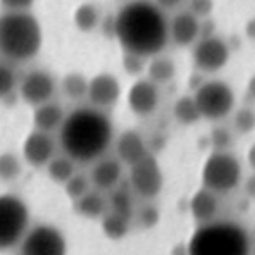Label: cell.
Wrapping results in <instances>:
<instances>
[{
  "label": "cell",
  "mask_w": 255,
  "mask_h": 255,
  "mask_svg": "<svg viewBox=\"0 0 255 255\" xmlns=\"http://www.w3.org/2000/svg\"><path fill=\"white\" fill-rule=\"evenodd\" d=\"M58 140L54 133L33 129L23 142V159L33 168H46L47 163L58 154Z\"/></svg>",
  "instance_id": "cell-14"
},
{
  "label": "cell",
  "mask_w": 255,
  "mask_h": 255,
  "mask_svg": "<svg viewBox=\"0 0 255 255\" xmlns=\"http://www.w3.org/2000/svg\"><path fill=\"white\" fill-rule=\"evenodd\" d=\"M173 116L175 119L178 121L184 126H192L198 121H201V116H199V110L196 107V102L192 98V95L187 96H180V98L175 102L173 107Z\"/></svg>",
  "instance_id": "cell-26"
},
{
  "label": "cell",
  "mask_w": 255,
  "mask_h": 255,
  "mask_svg": "<svg viewBox=\"0 0 255 255\" xmlns=\"http://www.w3.org/2000/svg\"><path fill=\"white\" fill-rule=\"evenodd\" d=\"M243 182V168L233 150H212L201 170V185L215 194L234 192Z\"/></svg>",
  "instance_id": "cell-5"
},
{
  "label": "cell",
  "mask_w": 255,
  "mask_h": 255,
  "mask_svg": "<svg viewBox=\"0 0 255 255\" xmlns=\"http://www.w3.org/2000/svg\"><path fill=\"white\" fill-rule=\"evenodd\" d=\"M147 77L157 86H166L177 77V65L170 56L159 53L147 60Z\"/></svg>",
  "instance_id": "cell-21"
},
{
  "label": "cell",
  "mask_w": 255,
  "mask_h": 255,
  "mask_svg": "<svg viewBox=\"0 0 255 255\" xmlns=\"http://www.w3.org/2000/svg\"><path fill=\"white\" fill-rule=\"evenodd\" d=\"M149 154L152 152L147 145V140L135 129H126L116 138V157L124 166H133Z\"/></svg>",
  "instance_id": "cell-17"
},
{
  "label": "cell",
  "mask_w": 255,
  "mask_h": 255,
  "mask_svg": "<svg viewBox=\"0 0 255 255\" xmlns=\"http://www.w3.org/2000/svg\"><path fill=\"white\" fill-rule=\"evenodd\" d=\"M35 0H0V5L5 11H30Z\"/></svg>",
  "instance_id": "cell-36"
},
{
  "label": "cell",
  "mask_w": 255,
  "mask_h": 255,
  "mask_svg": "<svg viewBox=\"0 0 255 255\" xmlns=\"http://www.w3.org/2000/svg\"><path fill=\"white\" fill-rule=\"evenodd\" d=\"M58 133L61 152L77 164H93L114 143V124L109 114L93 105H81L68 112Z\"/></svg>",
  "instance_id": "cell-2"
},
{
  "label": "cell",
  "mask_w": 255,
  "mask_h": 255,
  "mask_svg": "<svg viewBox=\"0 0 255 255\" xmlns=\"http://www.w3.org/2000/svg\"><path fill=\"white\" fill-rule=\"evenodd\" d=\"M47 175L54 184L65 185L75 173H77V163L67 154H56L46 166Z\"/></svg>",
  "instance_id": "cell-23"
},
{
  "label": "cell",
  "mask_w": 255,
  "mask_h": 255,
  "mask_svg": "<svg viewBox=\"0 0 255 255\" xmlns=\"http://www.w3.org/2000/svg\"><path fill=\"white\" fill-rule=\"evenodd\" d=\"M252 255H255V245H254V248H252Z\"/></svg>",
  "instance_id": "cell-41"
},
{
  "label": "cell",
  "mask_w": 255,
  "mask_h": 255,
  "mask_svg": "<svg viewBox=\"0 0 255 255\" xmlns=\"http://www.w3.org/2000/svg\"><path fill=\"white\" fill-rule=\"evenodd\" d=\"M247 96L252 100V102H255V74L252 75L250 79H248V84H247Z\"/></svg>",
  "instance_id": "cell-39"
},
{
  "label": "cell",
  "mask_w": 255,
  "mask_h": 255,
  "mask_svg": "<svg viewBox=\"0 0 255 255\" xmlns=\"http://www.w3.org/2000/svg\"><path fill=\"white\" fill-rule=\"evenodd\" d=\"M28 229V205L19 196L0 194V252L18 247Z\"/></svg>",
  "instance_id": "cell-7"
},
{
  "label": "cell",
  "mask_w": 255,
  "mask_h": 255,
  "mask_svg": "<svg viewBox=\"0 0 255 255\" xmlns=\"http://www.w3.org/2000/svg\"><path fill=\"white\" fill-rule=\"evenodd\" d=\"M247 163L248 166L252 168V170L255 171V143L248 149V154H247Z\"/></svg>",
  "instance_id": "cell-40"
},
{
  "label": "cell",
  "mask_w": 255,
  "mask_h": 255,
  "mask_svg": "<svg viewBox=\"0 0 255 255\" xmlns=\"http://www.w3.org/2000/svg\"><path fill=\"white\" fill-rule=\"evenodd\" d=\"M135 219L140 222V226H143V227H152V226H156L157 220H159V212H157L156 206L150 205V201H147V205H143V206H140V208H136Z\"/></svg>",
  "instance_id": "cell-33"
},
{
  "label": "cell",
  "mask_w": 255,
  "mask_h": 255,
  "mask_svg": "<svg viewBox=\"0 0 255 255\" xmlns=\"http://www.w3.org/2000/svg\"><path fill=\"white\" fill-rule=\"evenodd\" d=\"M192 98L203 121L220 123L231 117L236 109V93L222 79H206L192 91Z\"/></svg>",
  "instance_id": "cell-6"
},
{
  "label": "cell",
  "mask_w": 255,
  "mask_h": 255,
  "mask_svg": "<svg viewBox=\"0 0 255 255\" xmlns=\"http://www.w3.org/2000/svg\"><path fill=\"white\" fill-rule=\"evenodd\" d=\"M63 187H65V192H67L68 198H70L72 201H75V199L82 198L86 192L91 191L93 184H91V178H89V175L79 173V171H77V173H75L74 177H72L70 180L63 185Z\"/></svg>",
  "instance_id": "cell-31"
},
{
  "label": "cell",
  "mask_w": 255,
  "mask_h": 255,
  "mask_svg": "<svg viewBox=\"0 0 255 255\" xmlns=\"http://www.w3.org/2000/svg\"><path fill=\"white\" fill-rule=\"evenodd\" d=\"M23 175V163L16 154L2 152L0 154V180L14 182Z\"/></svg>",
  "instance_id": "cell-29"
},
{
  "label": "cell",
  "mask_w": 255,
  "mask_h": 255,
  "mask_svg": "<svg viewBox=\"0 0 255 255\" xmlns=\"http://www.w3.org/2000/svg\"><path fill=\"white\" fill-rule=\"evenodd\" d=\"M65 114L63 107L56 102H46L42 105L33 107V116H32V123H33V129H40V131L46 133H56L60 131L61 124H63Z\"/></svg>",
  "instance_id": "cell-19"
},
{
  "label": "cell",
  "mask_w": 255,
  "mask_h": 255,
  "mask_svg": "<svg viewBox=\"0 0 255 255\" xmlns=\"http://www.w3.org/2000/svg\"><path fill=\"white\" fill-rule=\"evenodd\" d=\"M123 166L124 164L116 156H103L96 159L89 171V178L95 189L109 194L116 187H119L123 182Z\"/></svg>",
  "instance_id": "cell-16"
},
{
  "label": "cell",
  "mask_w": 255,
  "mask_h": 255,
  "mask_svg": "<svg viewBox=\"0 0 255 255\" xmlns=\"http://www.w3.org/2000/svg\"><path fill=\"white\" fill-rule=\"evenodd\" d=\"M191 49L194 68L201 74H219L231 61V47L227 40L220 35H213V33L201 35Z\"/></svg>",
  "instance_id": "cell-8"
},
{
  "label": "cell",
  "mask_w": 255,
  "mask_h": 255,
  "mask_svg": "<svg viewBox=\"0 0 255 255\" xmlns=\"http://www.w3.org/2000/svg\"><path fill=\"white\" fill-rule=\"evenodd\" d=\"M18 86H19L18 75H16L12 63L7 60L0 61V100L11 96Z\"/></svg>",
  "instance_id": "cell-30"
},
{
  "label": "cell",
  "mask_w": 255,
  "mask_h": 255,
  "mask_svg": "<svg viewBox=\"0 0 255 255\" xmlns=\"http://www.w3.org/2000/svg\"><path fill=\"white\" fill-rule=\"evenodd\" d=\"M213 7V0H189V11H192L199 18H205L210 14Z\"/></svg>",
  "instance_id": "cell-35"
},
{
  "label": "cell",
  "mask_w": 255,
  "mask_h": 255,
  "mask_svg": "<svg viewBox=\"0 0 255 255\" xmlns=\"http://www.w3.org/2000/svg\"><path fill=\"white\" fill-rule=\"evenodd\" d=\"M129 224H131L129 219L121 217L112 212H107L105 215L102 217L103 233H105L109 238H112V240H121V238L126 236L128 231H129Z\"/></svg>",
  "instance_id": "cell-28"
},
{
  "label": "cell",
  "mask_w": 255,
  "mask_h": 255,
  "mask_svg": "<svg viewBox=\"0 0 255 255\" xmlns=\"http://www.w3.org/2000/svg\"><path fill=\"white\" fill-rule=\"evenodd\" d=\"M168 12L154 0H131L114 18V37L124 53L152 58L163 53L168 39Z\"/></svg>",
  "instance_id": "cell-1"
},
{
  "label": "cell",
  "mask_w": 255,
  "mask_h": 255,
  "mask_svg": "<svg viewBox=\"0 0 255 255\" xmlns=\"http://www.w3.org/2000/svg\"><path fill=\"white\" fill-rule=\"evenodd\" d=\"M74 210L84 219H102L109 212V198L105 192L93 187L82 198L74 201Z\"/></svg>",
  "instance_id": "cell-20"
},
{
  "label": "cell",
  "mask_w": 255,
  "mask_h": 255,
  "mask_svg": "<svg viewBox=\"0 0 255 255\" xmlns=\"http://www.w3.org/2000/svg\"><path fill=\"white\" fill-rule=\"evenodd\" d=\"M147 58H142L138 54H129V53H124V58H123V65L126 68L128 74L131 75H140L143 72V67L147 68L145 65Z\"/></svg>",
  "instance_id": "cell-34"
},
{
  "label": "cell",
  "mask_w": 255,
  "mask_h": 255,
  "mask_svg": "<svg viewBox=\"0 0 255 255\" xmlns=\"http://www.w3.org/2000/svg\"><path fill=\"white\" fill-rule=\"evenodd\" d=\"M88 88H89V79L81 72H70L61 79V91L67 98L70 100H84L88 98Z\"/></svg>",
  "instance_id": "cell-25"
},
{
  "label": "cell",
  "mask_w": 255,
  "mask_h": 255,
  "mask_svg": "<svg viewBox=\"0 0 255 255\" xmlns=\"http://www.w3.org/2000/svg\"><path fill=\"white\" fill-rule=\"evenodd\" d=\"M121 82L110 72H100L95 77L89 79V88H88V102L89 105L96 107V109L109 110L119 102L121 98Z\"/></svg>",
  "instance_id": "cell-15"
},
{
  "label": "cell",
  "mask_w": 255,
  "mask_h": 255,
  "mask_svg": "<svg viewBox=\"0 0 255 255\" xmlns=\"http://www.w3.org/2000/svg\"><path fill=\"white\" fill-rule=\"evenodd\" d=\"M203 33V18L189 9H180L168 18V39L175 47H192Z\"/></svg>",
  "instance_id": "cell-12"
},
{
  "label": "cell",
  "mask_w": 255,
  "mask_h": 255,
  "mask_svg": "<svg viewBox=\"0 0 255 255\" xmlns=\"http://www.w3.org/2000/svg\"><path fill=\"white\" fill-rule=\"evenodd\" d=\"M129 189L136 198L143 201H152L161 194L164 187V173L161 164L152 154L129 166Z\"/></svg>",
  "instance_id": "cell-10"
},
{
  "label": "cell",
  "mask_w": 255,
  "mask_h": 255,
  "mask_svg": "<svg viewBox=\"0 0 255 255\" xmlns=\"http://www.w3.org/2000/svg\"><path fill=\"white\" fill-rule=\"evenodd\" d=\"M189 210H191L192 219H194V222L198 224V226L210 224V222H213V220H219L220 196L201 185V187L192 194L191 203H189Z\"/></svg>",
  "instance_id": "cell-18"
},
{
  "label": "cell",
  "mask_w": 255,
  "mask_h": 255,
  "mask_svg": "<svg viewBox=\"0 0 255 255\" xmlns=\"http://www.w3.org/2000/svg\"><path fill=\"white\" fill-rule=\"evenodd\" d=\"M128 107L135 116L150 117L161 103V86L152 82L149 77H138L128 89Z\"/></svg>",
  "instance_id": "cell-13"
},
{
  "label": "cell",
  "mask_w": 255,
  "mask_h": 255,
  "mask_svg": "<svg viewBox=\"0 0 255 255\" xmlns=\"http://www.w3.org/2000/svg\"><path fill=\"white\" fill-rule=\"evenodd\" d=\"M234 135L233 128L226 126H217L212 129V145L213 150H233L234 143Z\"/></svg>",
  "instance_id": "cell-32"
},
{
  "label": "cell",
  "mask_w": 255,
  "mask_h": 255,
  "mask_svg": "<svg viewBox=\"0 0 255 255\" xmlns=\"http://www.w3.org/2000/svg\"><path fill=\"white\" fill-rule=\"evenodd\" d=\"M243 187H245V192H247L248 198L255 199V171L247 178V180H245Z\"/></svg>",
  "instance_id": "cell-38"
},
{
  "label": "cell",
  "mask_w": 255,
  "mask_h": 255,
  "mask_svg": "<svg viewBox=\"0 0 255 255\" xmlns=\"http://www.w3.org/2000/svg\"><path fill=\"white\" fill-rule=\"evenodd\" d=\"M68 243L63 231L53 224H39L28 229L19 243L21 255H67Z\"/></svg>",
  "instance_id": "cell-9"
},
{
  "label": "cell",
  "mask_w": 255,
  "mask_h": 255,
  "mask_svg": "<svg viewBox=\"0 0 255 255\" xmlns=\"http://www.w3.org/2000/svg\"><path fill=\"white\" fill-rule=\"evenodd\" d=\"M231 123L236 135H250L255 131V110L252 107H236L231 114Z\"/></svg>",
  "instance_id": "cell-27"
},
{
  "label": "cell",
  "mask_w": 255,
  "mask_h": 255,
  "mask_svg": "<svg viewBox=\"0 0 255 255\" xmlns=\"http://www.w3.org/2000/svg\"><path fill=\"white\" fill-rule=\"evenodd\" d=\"M72 19H74V25L79 32L91 33L100 26L102 14H100V9L95 4H81L74 11Z\"/></svg>",
  "instance_id": "cell-24"
},
{
  "label": "cell",
  "mask_w": 255,
  "mask_h": 255,
  "mask_svg": "<svg viewBox=\"0 0 255 255\" xmlns=\"http://www.w3.org/2000/svg\"><path fill=\"white\" fill-rule=\"evenodd\" d=\"M133 196H135V192H133L131 189L123 187V185H119V187H116L114 191H110L109 196H107V198H109V212L133 220L135 219V212H136Z\"/></svg>",
  "instance_id": "cell-22"
},
{
  "label": "cell",
  "mask_w": 255,
  "mask_h": 255,
  "mask_svg": "<svg viewBox=\"0 0 255 255\" xmlns=\"http://www.w3.org/2000/svg\"><path fill=\"white\" fill-rule=\"evenodd\" d=\"M252 240L243 226L213 220L198 226L187 245V255H252Z\"/></svg>",
  "instance_id": "cell-4"
},
{
  "label": "cell",
  "mask_w": 255,
  "mask_h": 255,
  "mask_svg": "<svg viewBox=\"0 0 255 255\" xmlns=\"http://www.w3.org/2000/svg\"><path fill=\"white\" fill-rule=\"evenodd\" d=\"M56 93V79L53 74L42 68H35L23 75L19 81V96L30 107L51 102Z\"/></svg>",
  "instance_id": "cell-11"
},
{
  "label": "cell",
  "mask_w": 255,
  "mask_h": 255,
  "mask_svg": "<svg viewBox=\"0 0 255 255\" xmlns=\"http://www.w3.org/2000/svg\"><path fill=\"white\" fill-rule=\"evenodd\" d=\"M44 32L30 11H5L0 14V56L11 63H26L42 49Z\"/></svg>",
  "instance_id": "cell-3"
},
{
  "label": "cell",
  "mask_w": 255,
  "mask_h": 255,
  "mask_svg": "<svg viewBox=\"0 0 255 255\" xmlns=\"http://www.w3.org/2000/svg\"><path fill=\"white\" fill-rule=\"evenodd\" d=\"M154 2H156L164 12H171V11L177 12V11H180V7L187 0H154Z\"/></svg>",
  "instance_id": "cell-37"
}]
</instances>
